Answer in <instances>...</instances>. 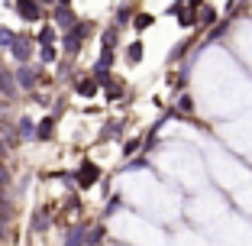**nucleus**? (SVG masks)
<instances>
[{"instance_id": "f257e3e1", "label": "nucleus", "mask_w": 252, "mask_h": 246, "mask_svg": "<svg viewBox=\"0 0 252 246\" xmlns=\"http://www.w3.org/2000/svg\"><path fill=\"white\" fill-rule=\"evenodd\" d=\"M88 33H91L88 23H74L71 30H65V52H68V55L78 52V49H81V39L88 36Z\"/></svg>"}, {"instance_id": "f03ea898", "label": "nucleus", "mask_w": 252, "mask_h": 246, "mask_svg": "<svg viewBox=\"0 0 252 246\" xmlns=\"http://www.w3.org/2000/svg\"><path fill=\"white\" fill-rule=\"evenodd\" d=\"M16 13H20L26 23H39V20H42V7H39V0H16Z\"/></svg>"}, {"instance_id": "7ed1b4c3", "label": "nucleus", "mask_w": 252, "mask_h": 246, "mask_svg": "<svg viewBox=\"0 0 252 246\" xmlns=\"http://www.w3.org/2000/svg\"><path fill=\"white\" fill-rule=\"evenodd\" d=\"M10 52H13V59L20 62V65H26V62L32 59V39L16 36V39H13V45H10Z\"/></svg>"}, {"instance_id": "20e7f679", "label": "nucleus", "mask_w": 252, "mask_h": 246, "mask_svg": "<svg viewBox=\"0 0 252 246\" xmlns=\"http://www.w3.org/2000/svg\"><path fill=\"white\" fill-rule=\"evenodd\" d=\"M97 178H100V169H97L94 162H84L81 169H78V185H81V188L97 185Z\"/></svg>"}, {"instance_id": "39448f33", "label": "nucleus", "mask_w": 252, "mask_h": 246, "mask_svg": "<svg viewBox=\"0 0 252 246\" xmlns=\"http://www.w3.org/2000/svg\"><path fill=\"white\" fill-rule=\"evenodd\" d=\"M36 68H30V65H20L16 68V84L20 88H36Z\"/></svg>"}, {"instance_id": "423d86ee", "label": "nucleus", "mask_w": 252, "mask_h": 246, "mask_svg": "<svg viewBox=\"0 0 252 246\" xmlns=\"http://www.w3.org/2000/svg\"><path fill=\"white\" fill-rule=\"evenodd\" d=\"M55 23H59L62 30H71L74 23H78V16L71 13V7H55Z\"/></svg>"}, {"instance_id": "0eeeda50", "label": "nucleus", "mask_w": 252, "mask_h": 246, "mask_svg": "<svg viewBox=\"0 0 252 246\" xmlns=\"http://www.w3.org/2000/svg\"><path fill=\"white\" fill-rule=\"evenodd\" d=\"M52 133H55V120L52 117L39 120V127H36V136H39V140H52Z\"/></svg>"}, {"instance_id": "6e6552de", "label": "nucleus", "mask_w": 252, "mask_h": 246, "mask_svg": "<svg viewBox=\"0 0 252 246\" xmlns=\"http://www.w3.org/2000/svg\"><path fill=\"white\" fill-rule=\"evenodd\" d=\"M84 240H88V230H84V227H71L65 246H84Z\"/></svg>"}, {"instance_id": "1a4fd4ad", "label": "nucleus", "mask_w": 252, "mask_h": 246, "mask_svg": "<svg viewBox=\"0 0 252 246\" xmlns=\"http://www.w3.org/2000/svg\"><path fill=\"white\" fill-rule=\"evenodd\" d=\"M74 88H78V94H81V97H94L97 94V81H94V78H81Z\"/></svg>"}, {"instance_id": "9d476101", "label": "nucleus", "mask_w": 252, "mask_h": 246, "mask_svg": "<svg viewBox=\"0 0 252 246\" xmlns=\"http://www.w3.org/2000/svg\"><path fill=\"white\" fill-rule=\"evenodd\" d=\"M126 62H129V65L142 62V42H129V49H126Z\"/></svg>"}, {"instance_id": "9b49d317", "label": "nucleus", "mask_w": 252, "mask_h": 246, "mask_svg": "<svg viewBox=\"0 0 252 246\" xmlns=\"http://www.w3.org/2000/svg\"><path fill=\"white\" fill-rule=\"evenodd\" d=\"M16 133H20L23 140H30V136H36V127H32V120H30V117H23V120H20V127H16Z\"/></svg>"}, {"instance_id": "f8f14e48", "label": "nucleus", "mask_w": 252, "mask_h": 246, "mask_svg": "<svg viewBox=\"0 0 252 246\" xmlns=\"http://www.w3.org/2000/svg\"><path fill=\"white\" fill-rule=\"evenodd\" d=\"M120 133H123V127H120V120H110V123L104 127V140H113V136H120Z\"/></svg>"}, {"instance_id": "ddd939ff", "label": "nucleus", "mask_w": 252, "mask_h": 246, "mask_svg": "<svg viewBox=\"0 0 252 246\" xmlns=\"http://www.w3.org/2000/svg\"><path fill=\"white\" fill-rule=\"evenodd\" d=\"M0 94H13V81H10V75L7 71H3V68H0Z\"/></svg>"}, {"instance_id": "4468645a", "label": "nucleus", "mask_w": 252, "mask_h": 246, "mask_svg": "<svg viewBox=\"0 0 252 246\" xmlns=\"http://www.w3.org/2000/svg\"><path fill=\"white\" fill-rule=\"evenodd\" d=\"M13 39H16L13 30H3V26H0V49H10V45H13Z\"/></svg>"}, {"instance_id": "2eb2a0df", "label": "nucleus", "mask_w": 252, "mask_h": 246, "mask_svg": "<svg viewBox=\"0 0 252 246\" xmlns=\"http://www.w3.org/2000/svg\"><path fill=\"white\" fill-rule=\"evenodd\" d=\"M39 42H42V45L55 42V30H52V26H42V30H39Z\"/></svg>"}, {"instance_id": "dca6fc26", "label": "nucleus", "mask_w": 252, "mask_h": 246, "mask_svg": "<svg viewBox=\"0 0 252 246\" xmlns=\"http://www.w3.org/2000/svg\"><path fill=\"white\" fill-rule=\"evenodd\" d=\"M133 23H136V30L142 33V30H149V26H152V16H149V13H139V16H136Z\"/></svg>"}, {"instance_id": "f3484780", "label": "nucleus", "mask_w": 252, "mask_h": 246, "mask_svg": "<svg viewBox=\"0 0 252 246\" xmlns=\"http://www.w3.org/2000/svg\"><path fill=\"white\" fill-rule=\"evenodd\" d=\"M113 42H117V26H110L104 33V49H113Z\"/></svg>"}, {"instance_id": "a211bd4d", "label": "nucleus", "mask_w": 252, "mask_h": 246, "mask_svg": "<svg viewBox=\"0 0 252 246\" xmlns=\"http://www.w3.org/2000/svg\"><path fill=\"white\" fill-rule=\"evenodd\" d=\"M126 20H129V10H126V7H120V13H117V23H113V26L120 30V26H123Z\"/></svg>"}, {"instance_id": "6ab92c4d", "label": "nucleus", "mask_w": 252, "mask_h": 246, "mask_svg": "<svg viewBox=\"0 0 252 246\" xmlns=\"http://www.w3.org/2000/svg\"><path fill=\"white\" fill-rule=\"evenodd\" d=\"M42 62H55V49L52 45H42Z\"/></svg>"}, {"instance_id": "aec40b11", "label": "nucleus", "mask_w": 252, "mask_h": 246, "mask_svg": "<svg viewBox=\"0 0 252 246\" xmlns=\"http://www.w3.org/2000/svg\"><path fill=\"white\" fill-rule=\"evenodd\" d=\"M39 3H55V0H39Z\"/></svg>"}]
</instances>
